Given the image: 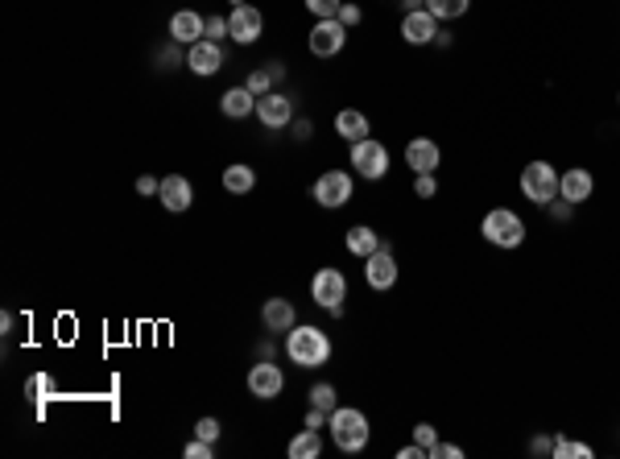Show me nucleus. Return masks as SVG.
I'll return each instance as SVG.
<instances>
[{
    "label": "nucleus",
    "mask_w": 620,
    "mask_h": 459,
    "mask_svg": "<svg viewBox=\"0 0 620 459\" xmlns=\"http://www.w3.org/2000/svg\"><path fill=\"white\" fill-rule=\"evenodd\" d=\"M286 352L298 368H319V364L331 360V339H327V331H319V327L294 323L286 331Z\"/></svg>",
    "instance_id": "obj_1"
},
{
    "label": "nucleus",
    "mask_w": 620,
    "mask_h": 459,
    "mask_svg": "<svg viewBox=\"0 0 620 459\" xmlns=\"http://www.w3.org/2000/svg\"><path fill=\"white\" fill-rule=\"evenodd\" d=\"M331 439H335V447L339 451H347V455H356V451H364L369 447V439H372V426H369V418L360 410H352V406H344V410H335L331 418Z\"/></svg>",
    "instance_id": "obj_2"
},
{
    "label": "nucleus",
    "mask_w": 620,
    "mask_h": 459,
    "mask_svg": "<svg viewBox=\"0 0 620 459\" xmlns=\"http://www.w3.org/2000/svg\"><path fill=\"white\" fill-rule=\"evenodd\" d=\"M480 232H484V241L497 244V249H521V241H525L521 216L509 211V207H492L489 216H484V224H480Z\"/></svg>",
    "instance_id": "obj_3"
},
{
    "label": "nucleus",
    "mask_w": 620,
    "mask_h": 459,
    "mask_svg": "<svg viewBox=\"0 0 620 459\" xmlns=\"http://www.w3.org/2000/svg\"><path fill=\"white\" fill-rule=\"evenodd\" d=\"M521 194L537 207L554 203V199H559V174H554V166H550V162H529V166L521 170Z\"/></svg>",
    "instance_id": "obj_4"
},
{
    "label": "nucleus",
    "mask_w": 620,
    "mask_h": 459,
    "mask_svg": "<svg viewBox=\"0 0 620 459\" xmlns=\"http://www.w3.org/2000/svg\"><path fill=\"white\" fill-rule=\"evenodd\" d=\"M352 166H356L360 178H369V182L385 178V174H389V149H385L381 141L364 137V141H356V146H352Z\"/></svg>",
    "instance_id": "obj_5"
},
{
    "label": "nucleus",
    "mask_w": 620,
    "mask_h": 459,
    "mask_svg": "<svg viewBox=\"0 0 620 459\" xmlns=\"http://www.w3.org/2000/svg\"><path fill=\"white\" fill-rule=\"evenodd\" d=\"M310 194H314V203L319 207H344L347 199H352V174L347 170H327L314 186H310Z\"/></svg>",
    "instance_id": "obj_6"
},
{
    "label": "nucleus",
    "mask_w": 620,
    "mask_h": 459,
    "mask_svg": "<svg viewBox=\"0 0 620 459\" xmlns=\"http://www.w3.org/2000/svg\"><path fill=\"white\" fill-rule=\"evenodd\" d=\"M344 42H347V25L339 21V17L314 21V29H310V54H314V59H331V54H339Z\"/></svg>",
    "instance_id": "obj_7"
},
{
    "label": "nucleus",
    "mask_w": 620,
    "mask_h": 459,
    "mask_svg": "<svg viewBox=\"0 0 620 459\" xmlns=\"http://www.w3.org/2000/svg\"><path fill=\"white\" fill-rule=\"evenodd\" d=\"M282 389H286V373L277 368V364L261 360V364H252V373H249V393L257 401H274L282 398Z\"/></svg>",
    "instance_id": "obj_8"
},
{
    "label": "nucleus",
    "mask_w": 620,
    "mask_h": 459,
    "mask_svg": "<svg viewBox=\"0 0 620 459\" xmlns=\"http://www.w3.org/2000/svg\"><path fill=\"white\" fill-rule=\"evenodd\" d=\"M310 298H314L319 306H327V311H331V306H339L347 298L344 273H339V269H319V273L310 278Z\"/></svg>",
    "instance_id": "obj_9"
},
{
    "label": "nucleus",
    "mask_w": 620,
    "mask_h": 459,
    "mask_svg": "<svg viewBox=\"0 0 620 459\" xmlns=\"http://www.w3.org/2000/svg\"><path fill=\"white\" fill-rule=\"evenodd\" d=\"M261 29H265V17L252 9V4H236L232 17H227V37L240 42V46H252V42L261 37Z\"/></svg>",
    "instance_id": "obj_10"
},
{
    "label": "nucleus",
    "mask_w": 620,
    "mask_h": 459,
    "mask_svg": "<svg viewBox=\"0 0 620 459\" xmlns=\"http://www.w3.org/2000/svg\"><path fill=\"white\" fill-rule=\"evenodd\" d=\"M257 121H261L265 129H286V124L294 121V99L282 96V91L261 96L257 99Z\"/></svg>",
    "instance_id": "obj_11"
},
{
    "label": "nucleus",
    "mask_w": 620,
    "mask_h": 459,
    "mask_svg": "<svg viewBox=\"0 0 620 459\" xmlns=\"http://www.w3.org/2000/svg\"><path fill=\"white\" fill-rule=\"evenodd\" d=\"M401 37H406L409 46H430V42L439 37V17H434L430 9L406 12V21H401Z\"/></svg>",
    "instance_id": "obj_12"
},
{
    "label": "nucleus",
    "mask_w": 620,
    "mask_h": 459,
    "mask_svg": "<svg viewBox=\"0 0 620 459\" xmlns=\"http://www.w3.org/2000/svg\"><path fill=\"white\" fill-rule=\"evenodd\" d=\"M170 37H174L179 46H195V42L207 37V21L195 9H179L170 17Z\"/></svg>",
    "instance_id": "obj_13"
},
{
    "label": "nucleus",
    "mask_w": 620,
    "mask_h": 459,
    "mask_svg": "<svg viewBox=\"0 0 620 459\" xmlns=\"http://www.w3.org/2000/svg\"><path fill=\"white\" fill-rule=\"evenodd\" d=\"M364 278H369L372 290H393V286H397V261H393V253H389L385 244L369 257V265H364Z\"/></svg>",
    "instance_id": "obj_14"
},
{
    "label": "nucleus",
    "mask_w": 620,
    "mask_h": 459,
    "mask_svg": "<svg viewBox=\"0 0 620 459\" xmlns=\"http://www.w3.org/2000/svg\"><path fill=\"white\" fill-rule=\"evenodd\" d=\"M592 191H596V178L587 174L584 166H575L567 170V174H559V199H567V203H587L592 199Z\"/></svg>",
    "instance_id": "obj_15"
},
{
    "label": "nucleus",
    "mask_w": 620,
    "mask_h": 459,
    "mask_svg": "<svg viewBox=\"0 0 620 459\" xmlns=\"http://www.w3.org/2000/svg\"><path fill=\"white\" fill-rule=\"evenodd\" d=\"M187 67H191L195 75H215L219 67H224V50H219V42H211V37H203V42H195L191 50H187Z\"/></svg>",
    "instance_id": "obj_16"
},
{
    "label": "nucleus",
    "mask_w": 620,
    "mask_h": 459,
    "mask_svg": "<svg viewBox=\"0 0 620 459\" xmlns=\"http://www.w3.org/2000/svg\"><path fill=\"white\" fill-rule=\"evenodd\" d=\"M157 199H162V207H166V211H187V207L195 203L191 178H182V174H166V178H162V191H157Z\"/></svg>",
    "instance_id": "obj_17"
},
{
    "label": "nucleus",
    "mask_w": 620,
    "mask_h": 459,
    "mask_svg": "<svg viewBox=\"0 0 620 459\" xmlns=\"http://www.w3.org/2000/svg\"><path fill=\"white\" fill-rule=\"evenodd\" d=\"M261 323H265V331L286 336L290 327L298 323V311H294V303H290V298H269V303L261 306Z\"/></svg>",
    "instance_id": "obj_18"
},
{
    "label": "nucleus",
    "mask_w": 620,
    "mask_h": 459,
    "mask_svg": "<svg viewBox=\"0 0 620 459\" xmlns=\"http://www.w3.org/2000/svg\"><path fill=\"white\" fill-rule=\"evenodd\" d=\"M439 146L434 141H426V137H414L406 146V166L414 170V174H434L439 170Z\"/></svg>",
    "instance_id": "obj_19"
},
{
    "label": "nucleus",
    "mask_w": 620,
    "mask_h": 459,
    "mask_svg": "<svg viewBox=\"0 0 620 459\" xmlns=\"http://www.w3.org/2000/svg\"><path fill=\"white\" fill-rule=\"evenodd\" d=\"M335 133L344 137L347 146H356V141H364V137L372 133V129H369V116H364V112H356V108H344L339 116H335Z\"/></svg>",
    "instance_id": "obj_20"
},
{
    "label": "nucleus",
    "mask_w": 620,
    "mask_h": 459,
    "mask_svg": "<svg viewBox=\"0 0 620 459\" xmlns=\"http://www.w3.org/2000/svg\"><path fill=\"white\" fill-rule=\"evenodd\" d=\"M219 112L232 116V121H244V116L257 112V96H252L249 87H232V91H224V99H219Z\"/></svg>",
    "instance_id": "obj_21"
},
{
    "label": "nucleus",
    "mask_w": 620,
    "mask_h": 459,
    "mask_svg": "<svg viewBox=\"0 0 620 459\" xmlns=\"http://www.w3.org/2000/svg\"><path fill=\"white\" fill-rule=\"evenodd\" d=\"M344 244H347V253H352V257H364V261H369V257L381 249V236H377L369 224H356V228H347Z\"/></svg>",
    "instance_id": "obj_22"
},
{
    "label": "nucleus",
    "mask_w": 620,
    "mask_h": 459,
    "mask_svg": "<svg viewBox=\"0 0 620 459\" xmlns=\"http://www.w3.org/2000/svg\"><path fill=\"white\" fill-rule=\"evenodd\" d=\"M286 455L290 459H319L322 455V439H319V431H298V435L290 439V447H286Z\"/></svg>",
    "instance_id": "obj_23"
},
{
    "label": "nucleus",
    "mask_w": 620,
    "mask_h": 459,
    "mask_svg": "<svg viewBox=\"0 0 620 459\" xmlns=\"http://www.w3.org/2000/svg\"><path fill=\"white\" fill-rule=\"evenodd\" d=\"M252 186H257V170H252V166L236 162V166H227V170H224V191H232V194H249Z\"/></svg>",
    "instance_id": "obj_24"
},
{
    "label": "nucleus",
    "mask_w": 620,
    "mask_h": 459,
    "mask_svg": "<svg viewBox=\"0 0 620 459\" xmlns=\"http://www.w3.org/2000/svg\"><path fill=\"white\" fill-rule=\"evenodd\" d=\"M426 9L439 17V21H455V17H464L472 9V0H426Z\"/></svg>",
    "instance_id": "obj_25"
},
{
    "label": "nucleus",
    "mask_w": 620,
    "mask_h": 459,
    "mask_svg": "<svg viewBox=\"0 0 620 459\" xmlns=\"http://www.w3.org/2000/svg\"><path fill=\"white\" fill-rule=\"evenodd\" d=\"M554 459H592V447H587V443H575V439L554 435Z\"/></svg>",
    "instance_id": "obj_26"
},
{
    "label": "nucleus",
    "mask_w": 620,
    "mask_h": 459,
    "mask_svg": "<svg viewBox=\"0 0 620 459\" xmlns=\"http://www.w3.org/2000/svg\"><path fill=\"white\" fill-rule=\"evenodd\" d=\"M25 398H34L37 406H42L46 398H54V381H50L46 373H34L29 381H25Z\"/></svg>",
    "instance_id": "obj_27"
},
{
    "label": "nucleus",
    "mask_w": 620,
    "mask_h": 459,
    "mask_svg": "<svg viewBox=\"0 0 620 459\" xmlns=\"http://www.w3.org/2000/svg\"><path fill=\"white\" fill-rule=\"evenodd\" d=\"M310 406H314V410H322L327 418H331V414L339 410V406H335V385H327V381H322V385L310 389Z\"/></svg>",
    "instance_id": "obj_28"
},
{
    "label": "nucleus",
    "mask_w": 620,
    "mask_h": 459,
    "mask_svg": "<svg viewBox=\"0 0 620 459\" xmlns=\"http://www.w3.org/2000/svg\"><path fill=\"white\" fill-rule=\"evenodd\" d=\"M306 9L314 12V21H327V17H339L344 0H306Z\"/></svg>",
    "instance_id": "obj_29"
},
{
    "label": "nucleus",
    "mask_w": 620,
    "mask_h": 459,
    "mask_svg": "<svg viewBox=\"0 0 620 459\" xmlns=\"http://www.w3.org/2000/svg\"><path fill=\"white\" fill-rule=\"evenodd\" d=\"M244 87H249L252 96L261 99V96H269V87H274V75H269V71H252L249 79H244Z\"/></svg>",
    "instance_id": "obj_30"
},
{
    "label": "nucleus",
    "mask_w": 620,
    "mask_h": 459,
    "mask_svg": "<svg viewBox=\"0 0 620 459\" xmlns=\"http://www.w3.org/2000/svg\"><path fill=\"white\" fill-rule=\"evenodd\" d=\"M414 443L417 447H426V459H430V451H434V443H439V431H434L430 423H417L414 426Z\"/></svg>",
    "instance_id": "obj_31"
},
{
    "label": "nucleus",
    "mask_w": 620,
    "mask_h": 459,
    "mask_svg": "<svg viewBox=\"0 0 620 459\" xmlns=\"http://www.w3.org/2000/svg\"><path fill=\"white\" fill-rule=\"evenodd\" d=\"M182 455H187V459H211V455H215V443H207V439L195 435L191 443L182 447Z\"/></svg>",
    "instance_id": "obj_32"
},
{
    "label": "nucleus",
    "mask_w": 620,
    "mask_h": 459,
    "mask_svg": "<svg viewBox=\"0 0 620 459\" xmlns=\"http://www.w3.org/2000/svg\"><path fill=\"white\" fill-rule=\"evenodd\" d=\"M414 194H417V199H434V194H439L434 174H414Z\"/></svg>",
    "instance_id": "obj_33"
},
{
    "label": "nucleus",
    "mask_w": 620,
    "mask_h": 459,
    "mask_svg": "<svg viewBox=\"0 0 620 459\" xmlns=\"http://www.w3.org/2000/svg\"><path fill=\"white\" fill-rule=\"evenodd\" d=\"M195 435L215 443V439H219V423H215V418H199V423H195Z\"/></svg>",
    "instance_id": "obj_34"
},
{
    "label": "nucleus",
    "mask_w": 620,
    "mask_h": 459,
    "mask_svg": "<svg viewBox=\"0 0 620 459\" xmlns=\"http://www.w3.org/2000/svg\"><path fill=\"white\" fill-rule=\"evenodd\" d=\"M571 207H575V203H567V199H554V203H546V211H550V219L567 224V219H571Z\"/></svg>",
    "instance_id": "obj_35"
},
{
    "label": "nucleus",
    "mask_w": 620,
    "mask_h": 459,
    "mask_svg": "<svg viewBox=\"0 0 620 459\" xmlns=\"http://www.w3.org/2000/svg\"><path fill=\"white\" fill-rule=\"evenodd\" d=\"M430 459H464V447H455V443H434Z\"/></svg>",
    "instance_id": "obj_36"
},
{
    "label": "nucleus",
    "mask_w": 620,
    "mask_h": 459,
    "mask_svg": "<svg viewBox=\"0 0 620 459\" xmlns=\"http://www.w3.org/2000/svg\"><path fill=\"white\" fill-rule=\"evenodd\" d=\"M339 21H344L347 29H352V25H360V21H364V12H360V4H344V9H339Z\"/></svg>",
    "instance_id": "obj_37"
},
{
    "label": "nucleus",
    "mask_w": 620,
    "mask_h": 459,
    "mask_svg": "<svg viewBox=\"0 0 620 459\" xmlns=\"http://www.w3.org/2000/svg\"><path fill=\"white\" fill-rule=\"evenodd\" d=\"M529 455H554V439H546V435H537L534 443H529Z\"/></svg>",
    "instance_id": "obj_38"
},
{
    "label": "nucleus",
    "mask_w": 620,
    "mask_h": 459,
    "mask_svg": "<svg viewBox=\"0 0 620 459\" xmlns=\"http://www.w3.org/2000/svg\"><path fill=\"white\" fill-rule=\"evenodd\" d=\"M224 34H227V21H224V17H211V21H207V37H211V42H219Z\"/></svg>",
    "instance_id": "obj_39"
},
{
    "label": "nucleus",
    "mask_w": 620,
    "mask_h": 459,
    "mask_svg": "<svg viewBox=\"0 0 620 459\" xmlns=\"http://www.w3.org/2000/svg\"><path fill=\"white\" fill-rule=\"evenodd\" d=\"M137 191H141V194H157V191H162V182H157V178H149V174H145V178L137 182Z\"/></svg>",
    "instance_id": "obj_40"
},
{
    "label": "nucleus",
    "mask_w": 620,
    "mask_h": 459,
    "mask_svg": "<svg viewBox=\"0 0 620 459\" xmlns=\"http://www.w3.org/2000/svg\"><path fill=\"white\" fill-rule=\"evenodd\" d=\"M417 455L426 459V447H417V443H409V447H401V451H397V459H417Z\"/></svg>",
    "instance_id": "obj_41"
},
{
    "label": "nucleus",
    "mask_w": 620,
    "mask_h": 459,
    "mask_svg": "<svg viewBox=\"0 0 620 459\" xmlns=\"http://www.w3.org/2000/svg\"><path fill=\"white\" fill-rule=\"evenodd\" d=\"M310 133H314V129H310V121H298V124H294V141H310Z\"/></svg>",
    "instance_id": "obj_42"
},
{
    "label": "nucleus",
    "mask_w": 620,
    "mask_h": 459,
    "mask_svg": "<svg viewBox=\"0 0 620 459\" xmlns=\"http://www.w3.org/2000/svg\"><path fill=\"white\" fill-rule=\"evenodd\" d=\"M322 418H327V414L310 406V414H306V426H310V431H319V426H322Z\"/></svg>",
    "instance_id": "obj_43"
},
{
    "label": "nucleus",
    "mask_w": 620,
    "mask_h": 459,
    "mask_svg": "<svg viewBox=\"0 0 620 459\" xmlns=\"http://www.w3.org/2000/svg\"><path fill=\"white\" fill-rule=\"evenodd\" d=\"M162 62H170V67H174V62H179V42H174V46H166V50H162Z\"/></svg>",
    "instance_id": "obj_44"
},
{
    "label": "nucleus",
    "mask_w": 620,
    "mask_h": 459,
    "mask_svg": "<svg viewBox=\"0 0 620 459\" xmlns=\"http://www.w3.org/2000/svg\"><path fill=\"white\" fill-rule=\"evenodd\" d=\"M265 71L274 75V83H282V75H286V67H282V62H269V67H265Z\"/></svg>",
    "instance_id": "obj_45"
},
{
    "label": "nucleus",
    "mask_w": 620,
    "mask_h": 459,
    "mask_svg": "<svg viewBox=\"0 0 620 459\" xmlns=\"http://www.w3.org/2000/svg\"><path fill=\"white\" fill-rule=\"evenodd\" d=\"M236 4H244V0H232V9H236Z\"/></svg>",
    "instance_id": "obj_46"
}]
</instances>
